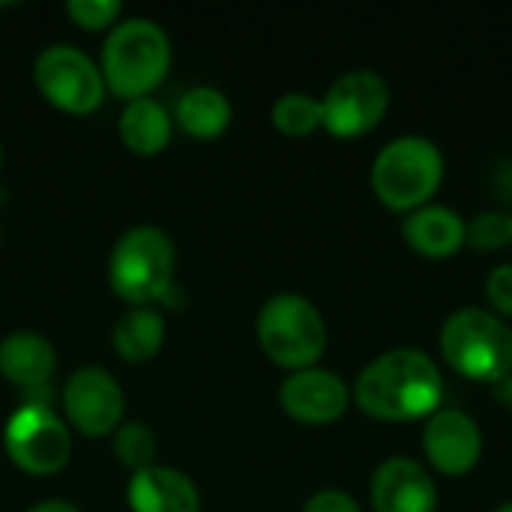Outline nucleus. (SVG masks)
Returning <instances> with one entry per match:
<instances>
[{
	"instance_id": "nucleus-5",
	"label": "nucleus",
	"mask_w": 512,
	"mask_h": 512,
	"mask_svg": "<svg viewBox=\"0 0 512 512\" xmlns=\"http://www.w3.org/2000/svg\"><path fill=\"white\" fill-rule=\"evenodd\" d=\"M177 252L171 237L156 225L129 228L111 249L108 282L111 291L132 309L153 306L168 297L174 285Z\"/></svg>"
},
{
	"instance_id": "nucleus-14",
	"label": "nucleus",
	"mask_w": 512,
	"mask_h": 512,
	"mask_svg": "<svg viewBox=\"0 0 512 512\" xmlns=\"http://www.w3.org/2000/svg\"><path fill=\"white\" fill-rule=\"evenodd\" d=\"M402 240L420 258L444 261L468 246V222L447 204H426L402 216Z\"/></svg>"
},
{
	"instance_id": "nucleus-8",
	"label": "nucleus",
	"mask_w": 512,
	"mask_h": 512,
	"mask_svg": "<svg viewBox=\"0 0 512 512\" xmlns=\"http://www.w3.org/2000/svg\"><path fill=\"white\" fill-rule=\"evenodd\" d=\"M33 81L39 93L66 114H93L105 102L102 69L75 45L57 42L39 51L33 63Z\"/></svg>"
},
{
	"instance_id": "nucleus-6",
	"label": "nucleus",
	"mask_w": 512,
	"mask_h": 512,
	"mask_svg": "<svg viewBox=\"0 0 512 512\" xmlns=\"http://www.w3.org/2000/svg\"><path fill=\"white\" fill-rule=\"evenodd\" d=\"M255 336L270 363L288 372L312 369L327 351V321L303 294H273L255 321Z\"/></svg>"
},
{
	"instance_id": "nucleus-23",
	"label": "nucleus",
	"mask_w": 512,
	"mask_h": 512,
	"mask_svg": "<svg viewBox=\"0 0 512 512\" xmlns=\"http://www.w3.org/2000/svg\"><path fill=\"white\" fill-rule=\"evenodd\" d=\"M120 12H123V6L117 0H69L66 3V15L84 30L114 27Z\"/></svg>"
},
{
	"instance_id": "nucleus-26",
	"label": "nucleus",
	"mask_w": 512,
	"mask_h": 512,
	"mask_svg": "<svg viewBox=\"0 0 512 512\" xmlns=\"http://www.w3.org/2000/svg\"><path fill=\"white\" fill-rule=\"evenodd\" d=\"M27 512H81L75 504H69V501H39V504H33Z\"/></svg>"
},
{
	"instance_id": "nucleus-24",
	"label": "nucleus",
	"mask_w": 512,
	"mask_h": 512,
	"mask_svg": "<svg viewBox=\"0 0 512 512\" xmlns=\"http://www.w3.org/2000/svg\"><path fill=\"white\" fill-rule=\"evenodd\" d=\"M486 300L489 309L510 321L512 318V264H498L489 276H486Z\"/></svg>"
},
{
	"instance_id": "nucleus-19",
	"label": "nucleus",
	"mask_w": 512,
	"mask_h": 512,
	"mask_svg": "<svg viewBox=\"0 0 512 512\" xmlns=\"http://www.w3.org/2000/svg\"><path fill=\"white\" fill-rule=\"evenodd\" d=\"M231 102L222 90L216 87H192L180 96L177 102V114L174 120L180 123V129L192 138H219L228 126H231Z\"/></svg>"
},
{
	"instance_id": "nucleus-15",
	"label": "nucleus",
	"mask_w": 512,
	"mask_h": 512,
	"mask_svg": "<svg viewBox=\"0 0 512 512\" xmlns=\"http://www.w3.org/2000/svg\"><path fill=\"white\" fill-rule=\"evenodd\" d=\"M126 501L132 512H198L201 495L192 477H186L177 468L150 465L138 474H132Z\"/></svg>"
},
{
	"instance_id": "nucleus-27",
	"label": "nucleus",
	"mask_w": 512,
	"mask_h": 512,
	"mask_svg": "<svg viewBox=\"0 0 512 512\" xmlns=\"http://www.w3.org/2000/svg\"><path fill=\"white\" fill-rule=\"evenodd\" d=\"M495 396H498V402H501L507 411H512V372L501 381V384H495Z\"/></svg>"
},
{
	"instance_id": "nucleus-10",
	"label": "nucleus",
	"mask_w": 512,
	"mask_h": 512,
	"mask_svg": "<svg viewBox=\"0 0 512 512\" xmlns=\"http://www.w3.org/2000/svg\"><path fill=\"white\" fill-rule=\"evenodd\" d=\"M60 402L66 423L87 438H105L123 426L126 396L114 375L99 366L75 369L63 384Z\"/></svg>"
},
{
	"instance_id": "nucleus-4",
	"label": "nucleus",
	"mask_w": 512,
	"mask_h": 512,
	"mask_svg": "<svg viewBox=\"0 0 512 512\" xmlns=\"http://www.w3.org/2000/svg\"><path fill=\"white\" fill-rule=\"evenodd\" d=\"M171 42L153 18H126L111 27L102 45V78L105 87L132 102L150 96L168 75Z\"/></svg>"
},
{
	"instance_id": "nucleus-29",
	"label": "nucleus",
	"mask_w": 512,
	"mask_h": 512,
	"mask_svg": "<svg viewBox=\"0 0 512 512\" xmlns=\"http://www.w3.org/2000/svg\"><path fill=\"white\" fill-rule=\"evenodd\" d=\"M0 162H3V147H0Z\"/></svg>"
},
{
	"instance_id": "nucleus-12",
	"label": "nucleus",
	"mask_w": 512,
	"mask_h": 512,
	"mask_svg": "<svg viewBox=\"0 0 512 512\" xmlns=\"http://www.w3.org/2000/svg\"><path fill=\"white\" fill-rule=\"evenodd\" d=\"M282 411L306 426H327L348 414L351 408V387L342 375L312 366L291 372L279 387Z\"/></svg>"
},
{
	"instance_id": "nucleus-17",
	"label": "nucleus",
	"mask_w": 512,
	"mask_h": 512,
	"mask_svg": "<svg viewBox=\"0 0 512 512\" xmlns=\"http://www.w3.org/2000/svg\"><path fill=\"white\" fill-rule=\"evenodd\" d=\"M117 129H120L123 144L132 153L156 156L168 147L171 132H174V120L162 102H156L153 96H141V99L126 102Z\"/></svg>"
},
{
	"instance_id": "nucleus-11",
	"label": "nucleus",
	"mask_w": 512,
	"mask_h": 512,
	"mask_svg": "<svg viewBox=\"0 0 512 512\" xmlns=\"http://www.w3.org/2000/svg\"><path fill=\"white\" fill-rule=\"evenodd\" d=\"M423 456L441 477H465L483 459L480 423L462 408H438L423 420Z\"/></svg>"
},
{
	"instance_id": "nucleus-7",
	"label": "nucleus",
	"mask_w": 512,
	"mask_h": 512,
	"mask_svg": "<svg viewBox=\"0 0 512 512\" xmlns=\"http://www.w3.org/2000/svg\"><path fill=\"white\" fill-rule=\"evenodd\" d=\"M3 450L12 465L30 477H51L69 465V423L45 402H24L3 429Z\"/></svg>"
},
{
	"instance_id": "nucleus-20",
	"label": "nucleus",
	"mask_w": 512,
	"mask_h": 512,
	"mask_svg": "<svg viewBox=\"0 0 512 512\" xmlns=\"http://www.w3.org/2000/svg\"><path fill=\"white\" fill-rule=\"evenodd\" d=\"M270 120L273 126L288 135V138H306L312 132L321 129L324 117H321V99H315L312 93L303 90H291L282 93L273 108H270Z\"/></svg>"
},
{
	"instance_id": "nucleus-28",
	"label": "nucleus",
	"mask_w": 512,
	"mask_h": 512,
	"mask_svg": "<svg viewBox=\"0 0 512 512\" xmlns=\"http://www.w3.org/2000/svg\"><path fill=\"white\" fill-rule=\"evenodd\" d=\"M495 512H512V501H504V504H501Z\"/></svg>"
},
{
	"instance_id": "nucleus-2",
	"label": "nucleus",
	"mask_w": 512,
	"mask_h": 512,
	"mask_svg": "<svg viewBox=\"0 0 512 512\" xmlns=\"http://www.w3.org/2000/svg\"><path fill=\"white\" fill-rule=\"evenodd\" d=\"M438 348L444 363L474 381L501 384L512 372V327L483 306H462L447 315L438 333Z\"/></svg>"
},
{
	"instance_id": "nucleus-25",
	"label": "nucleus",
	"mask_w": 512,
	"mask_h": 512,
	"mask_svg": "<svg viewBox=\"0 0 512 512\" xmlns=\"http://www.w3.org/2000/svg\"><path fill=\"white\" fill-rule=\"evenodd\" d=\"M300 512H363L360 504L348 495V492H339V489H324V492H315Z\"/></svg>"
},
{
	"instance_id": "nucleus-13",
	"label": "nucleus",
	"mask_w": 512,
	"mask_h": 512,
	"mask_svg": "<svg viewBox=\"0 0 512 512\" xmlns=\"http://www.w3.org/2000/svg\"><path fill=\"white\" fill-rule=\"evenodd\" d=\"M369 504L375 512H438V483L417 459L390 456L372 474Z\"/></svg>"
},
{
	"instance_id": "nucleus-16",
	"label": "nucleus",
	"mask_w": 512,
	"mask_h": 512,
	"mask_svg": "<svg viewBox=\"0 0 512 512\" xmlns=\"http://www.w3.org/2000/svg\"><path fill=\"white\" fill-rule=\"evenodd\" d=\"M57 372L54 345L33 333L15 330L0 339V375L21 390H42Z\"/></svg>"
},
{
	"instance_id": "nucleus-30",
	"label": "nucleus",
	"mask_w": 512,
	"mask_h": 512,
	"mask_svg": "<svg viewBox=\"0 0 512 512\" xmlns=\"http://www.w3.org/2000/svg\"><path fill=\"white\" fill-rule=\"evenodd\" d=\"M510 228H512V213H510Z\"/></svg>"
},
{
	"instance_id": "nucleus-9",
	"label": "nucleus",
	"mask_w": 512,
	"mask_h": 512,
	"mask_svg": "<svg viewBox=\"0 0 512 512\" xmlns=\"http://www.w3.org/2000/svg\"><path fill=\"white\" fill-rule=\"evenodd\" d=\"M390 102L393 93L381 72L351 69L327 87L321 99V129L333 138H360L387 117Z\"/></svg>"
},
{
	"instance_id": "nucleus-3",
	"label": "nucleus",
	"mask_w": 512,
	"mask_h": 512,
	"mask_svg": "<svg viewBox=\"0 0 512 512\" xmlns=\"http://www.w3.org/2000/svg\"><path fill=\"white\" fill-rule=\"evenodd\" d=\"M444 174H447V162L432 138L399 135L378 150L369 180L375 198L387 210L408 216L432 204L435 192L444 183Z\"/></svg>"
},
{
	"instance_id": "nucleus-22",
	"label": "nucleus",
	"mask_w": 512,
	"mask_h": 512,
	"mask_svg": "<svg viewBox=\"0 0 512 512\" xmlns=\"http://www.w3.org/2000/svg\"><path fill=\"white\" fill-rule=\"evenodd\" d=\"M512 243L510 216L501 210H483L468 222V246L480 252H501Z\"/></svg>"
},
{
	"instance_id": "nucleus-18",
	"label": "nucleus",
	"mask_w": 512,
	"mask_h": 512,
	"mask_svg": "<svg viewBox=\"0 0 512 512\" xmlns=\"http://www.w3.org/2000/svg\"><path fill=\"white\" fill-rule=\"evenodd\" d=\"M165 342V318L153 306H138L129 309L126 315L117 318L111 345L120 360L126 363H147L162 351Z\"/></svg>"
},
{
	"instance_id": "nucleus-1",
	"label": "nucleus",
	"mask_w": 512,
	"mask_h": 512,
	"mask_svg": "<svg viewBox=\"0 0 512 512\" xmlns=\"http://www.w3.org/2000/svg\"><path fill=\"white\" fill-rule=\"evenodd\" d=\"M351 402L381 423H417L444 408L441 366L417 348H393L369 360L351 384Z\"/></svg>"
},
{
	"instance_id": "nucleus-21",
	"label": "nucleus",
	"mask_w": 512,
	"mask_h": 512,
	"mask_svg": "<svg viewBox=\"0 0 512 512\" xmlns=\"http://www.w3.org/2000/svg\"><path fill=\"white\" fill-rule=\"evenodd\" d=\"M111 441H114V456H117V462H120L123 468H129L132 474H138V471L156 465V450H159V444H156V435L150 432V426H144V423H123V426L111 435Z\"/></svg>"
}]
</instances>
